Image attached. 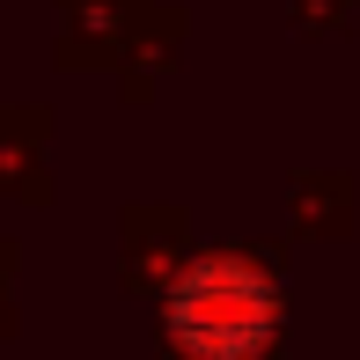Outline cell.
I'll list each match as a JSON object with an SVG mask.
<instances>
[{
    "instance_id": "1",
    "label": "cell",
    "mask_w": 360,
    "mask_h": 360,
    "mask_svg": "<svg viewBox=\"0 0 360 360\" xmlns=\"http://www.w3.org/2000/svg\"><path fill=\"white\" fill-rule=\"evenodd\" d=\"M162 346L176 360H280L287 353L280 265L257 250L184 257L162 294Z\"/></svg>"
}]
</instances>
